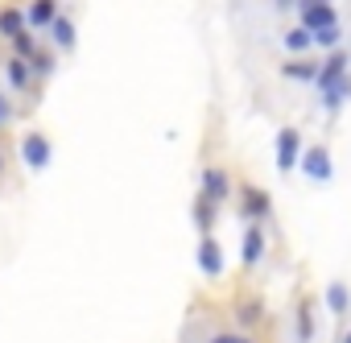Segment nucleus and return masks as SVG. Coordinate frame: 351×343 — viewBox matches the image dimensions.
<instances>
[{"label":"nucleus","mask_w":351,"mask_h":343,"mask_svg":"<svg viewBox=\"0 0 351 343\" xmlns=\"http://www.w3.org/2000/svg\"><path fill=\"white\" fill-rule=\"evenodd\" d=\"M318 71H322V67H314L310 58H293V62H285V67H281V75H285V79H314V83H318Z\"/></svg>","instance_id":"13"},{"label":"nucleus","mask_w":351,"mask_h":343,"mask_svg":"<svg viewBox=\"0 0 351 343\" xmlns=\"http://www.w3.org/2000/svg\"><path fill=\"white\" fill-rule=\"evenodd\" d=\"M314 42H318V46H326V50H339V25H330V29L314 34Z\"/></svg>","instance_id":"21"},{"label":"nucleus","mask_w":351,"mask_h":343,"mask_svg":"<svg viewBox=\"0 0 351 343\" xmlns=\"http://www.w3.org/2000/svg\"><path fill=\"white\" fill-rule=\"evenodd\" d=\"M298 161H302V137H298V128H281L277 132V169L289 174Z\"/></svg>","instance_id":"1"},{"label":"nucleus","mask_w":351,"mask_h":343,"mask_svg":"<svg viewBox=\"0 0 351 343\" xmlns=\"http://www.w3.org/2000/svg\"><path fill=\"white\" fill-rule=\"evenodd\" d=\"M240 211H244V220H265L269 211H273V199H269V191H261V187H244V199H240Z\"/></svg>","instance_id":"6"},{"label":"nucleus","mask_w":351,"mask_h":343,"mask_svg":"<svg viewBox=\"0 0 351 343\" xmlns=\"http://www.w3.org/2000/svg\"><path fill=\"white\" fill-rule=\"evenodd\" d=\"M195 224H199V232H203V236L215 228V203H211V199H203V195L195 199Z\"/></svg>","instance_id":"14"},{"label":"nucleus","mask_w":351,"mask_h":343,"mask_svg":"<svg viewBox=\"0 0 351 343\" xmlns=\"http://www.w3.org/2000/svg\"><path fill=\"white\" fill-rule=\"evenodd\" d=\"M25 25H29V17H21L17 9H5V13H0V34H5V38H21L25 34Z\"/></svg>","instance_id":"12"},{"label":"nucleus","mask_w":351,"mask_h":343,"mask_svg":"<svg viewBox=\"0 0 351 343\" xmlns=\"http://www.w3.org/2000/svg\"><path fill=\"white\" fill-rule=\"evenodd\" d=\"M314 339V306L302 302L298 306V343H310Z\"/></svg>","instance_id":"15"},{"label":"nucleus","mask_w":351,"mask_h":343,"mask_svg":"<svg viewBox=\"0 0 351 343\" xmlns=\"http://www.w3.org/2000/svg\"><path fill=\"white\" fill-rule=\"evenodd\" d=\"M199 269H203L207 277H219V273H223V248H219L211 236H203V244H199Z\"/></svg>","instance_id":"7"},{"label":"nucleus","mask_w":351,"mask_h":343,"mask_svg":"<svg viewBox=\"0 0 351 343\" xmlns=\"http://www.w3.org/2000/svg\"><path fill=\"white\" fill-rule=\"evenodd\" d=\"M339 83H347V54H343V50H330V58H326L322 71H318V91L326 95V91H335Z\"/></svg>","instance_id":"3"},{"label":"nucleus","mask_w":351,"mask_h":343,"mask_svg":"<svg viewBox=\"0 0 351 343\" xmlns=\"http://www.w3.org/2000/svg\"><path fill=\"white\" fill-rule=\"evenodd\" d=\"M5 75H9V83H13V87H25V83H29V67H25V58H9Z\"/></svg>","instance_id":"18"},{"label":"nucleus","mask_w":351,"mask_h":343,"mask_svg":"<svg viewBox=\"0 0 351 343\" xmlns=\"http://www.w3.org/2000/svg\"><path fill=\"white\" fill-rule=\"evenodd\" d=\"M5 120H9V99L0 95V128H5Z\"/></svg>","instance_id":"22"},{"label":"nucleus","mask_w":351,"mask_h":343,"mask_svg":"<svg viewBox=\"0 0 351 343\" xmlns=\"http://www.w3.org/2000/svg\"><path fill=\"white\" fill-rule=\"evenodd\" d=\"M347 95H351V83H339L335 91H326V95H322V108H326V112H335V108H339Z\"/></svg>","instance_id":"19"},{"label":"nucleus","mask_w":351,"mask_h":343,"mask_svg":"<svg viewBox=\"0 0 351 343\" xmlns=\"http://www.w3.org/2000/svg\"><path fill=\"white\" fill-rule=\"evenodd\" d=\"M21 157H25L29 169H46V161H50V141H46L42 132H25V141H21Z\"/></svg>","instance_id":"5"},{"label":"nucleus","mask_w":351,"mask_h":343,"mask_svg":"<svg viewBox=\"0 0 351 343\" xmlns=\"http://www.w3.org/2000/svg\"><path fill=\"white\" fill-rule=\"evenodd\" d=\"M310 42H314V34H310V29H302V25L285 34V50H293V54H306V50H310Z\"/></svg>","instance_id":"16"},{"label":"nucleus","mask_w":351,"mask_h":343,"mask_svg":"<svg viewBox=\"0 0 351 343\" xmlns=\"http://www.w3.org/2000/svg\"><path fill=\"white\" fill-rule=\"evenodd\" d=\"M302 174H306V178H314V182H326V178L335 174L330 153H326L322 145H314V149H306V153H302Z\"/></svg>","instance_id":"4"},{"label":"nucleus","mask_w":351,"mask_h":343,"mask_svg":"<svg viewBox=\"0 0 351 343\" xmlns=\"http://www.w3.org/2000/svg\"><path fill=\"white\" fill-rule=\"evenodd\" d=\"M211 343H236V335H215Z\"/></svg>","instance_id":"23"},{"label":"nucleus","mask_w":351,"mask_h":343,"mask_svg":"<svg viewBox=\"0 0 351 343\" xmlns=\"http://www.w3.org/2000/svg\"><path fill=\"white\" fill-rule=\"evenodd\" d=\"M330 25H339L335 5H314V0H302V29L322 34V29H330Z\"/></svg>","instance_id":"2"},{"label":"nucleus","mask_w":351,"mask_h":343,"mask_svg":"<svg viewBox=\"0 0 351 343\" xmlns=\"http://www.w3.org/2000/svg\"><path fill=\"white\" fill-rule=\"evenodd\" d=\"M314 5H330V0H314Z\"/></svg>","instance_id":"26"},{"label":"nucleus","mask_w":351,"mask_h":343,"mask_svg":"<svg viewBox=\"0 0 351 343\" xmlns=\"http://www.w3.org/2000/svg\"><path fill=\"white\" fill-rule=\"evenodd\" d=\"M261 322V302H244L240 306V327H256Z\"/></svg>","instance_id":"20"},{"label":"nucleus","mask_w":351,"mask_h":343,"mask_svg":"<svg viewBox=\"0 0 351 343\" xmlns=\"http://www.w3.org/2000/svg\"><path fill=\"white\" fill-rule=\"evenodd\" d=\"M25 17H29V25H54L58 21V0H34Z\"/></svg>","instance_id":"10"},{"label":"nucleus","mask_w":351,"mask_h":343,"mask_svg":"<svg viewBox=\"0 0 351 343\" xmlns=\"http://www.w3.org/2000/svg\"><path fill=\"white\" fill-rule=\"evenodd\" d=\"M240 257H244V265H248V269H252V265H261V257H265V232H261L256 224L244 232V252H240Z\"/></svg>","instance_id":"9"},{"label":"nucleus","mask_w":351,"mask_h":343,"mask_svg":"<svg viewBox=\"0 0 351 343\" xmlns=\"http://www.w3.org/2000/svg\"><path fill=\"white\" fill-rule=\"evenodd\" d=\"M343 343H351V331H347V335H343Z\"/></svg>","instance_id":"25"},{"label":"nucleus","mask_w":351,"mask_h":343,"mask_svg":"<svg viewBox=\"0 0 351 343\" xmlns=\"http://www.w3.org/2000/svg\"><path fill=\"white\" fill-rule=\"evenodd\" d=\"M236 343H248V339H244V335H236Z\"/></svg>","instance_id":"24"},{"label":"nucleus","mask_w":351,"mask_h":343,"mask_svg":"<svg viewBox=\"0 0 351 343\" xmlns=\"http://www.w3.org/2000/svg\"><path fill=\"white\" fill-rule=\"evenodd\" d=\"M322 298H326V310H330V314H347V306H351V298H347V285H343V281H330Z\"/></svg>","instance_id":"11"},{"label":"nucleus","mask_w":351,"mask_h":343,"mask_svg":"<svg viewBox=\"0 0 351 343\" xmlns=\"http://www.w3.org/2000/svg\"><path fill=\"white\" fill-rule=\"evenodd\" d=\"M50 29H54V42H58L62 50H71V46H75V25H71L66 17H58V21H54Z\"/></svg>","instance_id":"17"},{"label":"nucleus","mask_w":351,"mask_h":343,"mask_svg":"<svg viewBox=\"0 0 351 343\" xmlns=\"http://www.w3.org/2000/svg\"><path fill=\"white\" fill-rule=\"evenodd\" d=\"M232 195V187H228V174L223 169H203V199H211V203H223Z\"/></svg>","instance_id":"8"}]
</instances>
